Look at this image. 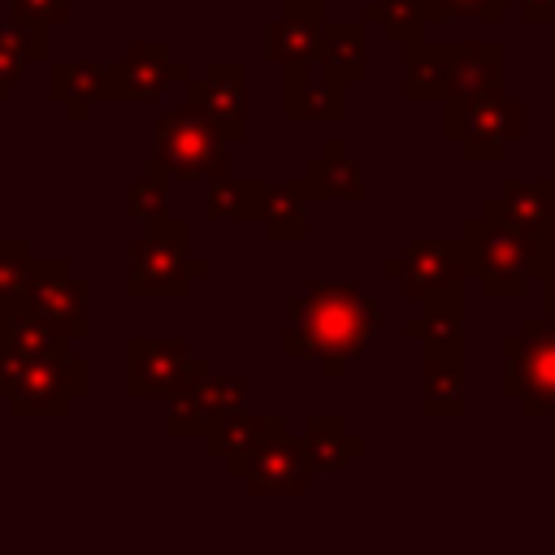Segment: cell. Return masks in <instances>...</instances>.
<instances>
[{
    "mask_svg": "<svg viewBox=\"0 0 555 555\" xmlns=\"http://www.w3.org/2000/svg\"><path fill=\"white\" fill-rule=\"evenodd\" d=\"M308 460H304V442L291 434L286 416L247 451L238 455L234 464H225V477L243 481V490L251 499H269V494H282V499H304L308 494Z\"/></svg>",
    "mask_w": 555,
    "mask_h": 555,
    "instance_id": "9c48e42d",
    "label": "cell"
},
{
    "mask_svg": "<svg viewBox=\"0 0 555 555\" xmlns=\"http://www.w3.org/2000/svg\"><path fill=\"white\" fill-rule=\"evenodd\" d=\"M503 382L499 395L520 408L525 421L555 412V312L525 317L516 334L499 338Z\"/></svg>",
    "mask_w": 555,
    "mask_h": 555,
    "instance_id": "277c9868",
    "label": "cell"
},
{
    "mask_svg": "<svg viewBox=\"0 0 555 555\" xmlns=\"http://www.w3.org/2000/svg\"><path fill=\"white\" fill-rule=\"evenodd\" d=\"M186 61L169 56L165 39H134L117 61H108V100L117 104H152L169 82H186Z\"/></svg>",
    "mask_w": 555,
    "mask_h": 555,
    "instance_id": "4fadbf2b",
    "label": "cell"
},
{
    "mask_svg": "<svg viewBox=\"0 0 555 555\" xmlns=\"http://www.w3.org/2000/svg\"><path fill=\"white\" fill-rule=\"evenodd\" d=\"M26 56L13 48V39H9V30H4V22H0V104L13 95V87L26 78Z\"/></svg>",
    "mask_w": 555,
    "mask_h": 555,
    "instance_id": "e575fe53",
    "label": "cell"
},
{
    "mask_svg": "<svg viewBox=\"0 0 555 555\" xmlns=\"http://www.w3.org/2000/svg\"><path fill=\"white\" fill-rule=\"evenodd\" d=\"M460 251L486 299H520L538 269V238L516 225L499 199H486L481 212L460 225Z\"/></svg>",
    "mask_w": 555,
    "mask_h": 555,
    "instance_id": "7a4b0ae2",
    "label": "cell"
},
{
    "mask_svg": "<svg viewBox=\"0 0 555 555\" xmlns=\"http://www.w3.org/2000/svg\"><path fill=\"white\" fill-rule=\"evenodd\" d=\"M48 95L69 121H87L91 104L108 100V65L100 61H48Z\"/></svg>",
    "mask_w": 555,
    "mask_h": 555,
    "instance_id": "ffe728a7",
    "label": "cell"
},
{
    "mask_svg": "<svg viewBox=\"0 0 555 555\" xmlns=\"http://www.w3.org/2000/svg\"><path fill=\"white\" fill-rule=\"evenodd\" d=\"M330 22V0H291L282 4V17L264 26V61L286 69L299 61H312L321 48V26Z\"/></svg>",
    "mask_w": 555,
    "mask_h": 555,
    "instance_id": "2e32d148",
    "label": "cell"
},
{
    "mask_svg": "<svg viewBox=\"0 0 555 555\" xmlns=\"http://www.w3.org/2000/svg\"><path fill=\"white\" fill-rule=\"evenodd\" d=\"M0 343L9 351H17L22 360H39V356H56L69 343L61 334H52L26 304H0Z\"/></svg>",
    "mask_w": 555,
    "mask_h": 555,
    "instance_id": "4316f807",
    "label": "cell"
},
{
    "mask_svg": "<svg viewBox=\"0 0 555 555\" xmlns=\"http://www.w3.org/2000/svg\"><path fill=\"white\" fill-rule=\"evenodd\" d=\"M69 9H74V0H9V17L30 22L39 30H52V26L69 22Z\"/></svg>",
    "mask_w": 555,
    "mask_h": 555,
    "instance_id": "836d02e7",
    "label": "cell"
},
{
    "mask_svg": "<svg viewBox=\"0 0 555 555\" xmlns=\"http://www.w3.org/2000/svg\"><path fill=\"white\" fill-rule=\"evenodd\" d=\"M126 264L130 299H186L195 278L208 273V260L191 251V221L173 212L147 221V230L126 243Z\"/></svg>",
    "mask_w": 555,
    "mask_h": 555,
    "instance_id": "3957f363",
    "label": "cell"
},
{
    "mask_svg": "<svg viewBox=\"0 0 555 555\" xmlns=\"http://www.w3.org/2000/svg\"><path fill=\"white\" fill-rule=\"evenodd\" d=\"M455 39L416 35L403 43V100H442L455 74Z\"/></svg>",
    "mask_w": 555,
    "mask_h": 555,
    "instance_id": "ac0fdd59",
    "label": "cell"
},
{
    "mask_svg": "<svg viewBox=\"0 0 555 555\" xmlns=\"http://www.w3.org/2000/svg\"><path fill=\"white\" fill-rule=\"evenodd\" d=\"M282 117L299 121H343L347 117V82L321 61H299L282 69Z\"/></svg>",
    "mask_w": 555,
    "mask_h": 555,
    "instance_id": "9a60e30c",
    "label": "cell"
},
{
    "mask_svg": "<svg viewBox=\"0 0 555 555\" xmlns=\"http://www.w3.org/2000/svg\"><path fill=\"white\" fill-rule=\"evenodd\" d=\"M421 412L429 421L464 416V351H421Z\"/></svg>",
    "mask_w": 555,
    "mask_h": 555,
    "instance_id": "44dd1931",
    "label": "cell"
},
{
    "mask_svg": "<svg viewBox=\"0 0 555 555\" xmlns=\"http://www.w3.org/2000/svg\"><path fill=\"white\" fill-rule=\"evenodd\" d=\"M278 421H282V416H247V412H238V416H225L221 425H212L199 442H204V451H208L212 460L234 464V460L247 455V451H251Z\"/></svg>",
    "mask_w": 555,
    "mask_h": 555,
    "instance_id": "f1b7e54d",
    "label": "cell"
},
{
    "mask_svg": "<svg viewBox=\"0 0 555 555\" xmlns=\"http://www.w3.org/2000/svg\"><path fill=\"white\" fill-rule=\"evenodd\" d=\"M386 330L382 304L356 282H308L304 295L286 304L282 356L317 360L325 377H343L356 356H364Z\"/></svg>",
    "mask_w": 555,
    "mask_h": 555,
    "instance_id": "6da1fadb",
    "label": "cell"
},
{
    "mask_svg": "<svg viewBox=\"0 0 555 555\" xmlns=\"http://www.w3.org/2000/svg\"><path fill=\"white\" fill-rule=\"evenodd\" d=\"M35 251L26 238H0V304H22L30 286Z\"/></svg>",
    "mask_w": 555,
    "mask_h": 555,
    "instance_id": "4dcf8cb0",
    "label": "cell"
},
{
    "mask_svg": "<svg viewBox=\"0 0 555 555\" xmlns=\"http://www.w3.org/2000/svg\"><path fill=\"white\" fill-rule=\"evenodd\" d=\"M169 212V178L143 173L139 182L126 186V217L130 221H156Z\"/></svg>",
    "mask_w": 555,
    "mask_h": 555,
    "instance_id": "1f68e13d",
    "label": "cell"
},
{
    "mask_svg": "<svg viewBox=\"0 0 555 555\" xmlns=\"http://www.w3.org/2000/svg\"><path fill=\"white\" fill-rule=\"evenodd\" d=\"M299 442H304V460L312 473H343L351 460L369 455V438L351 434L338 416H308L299 429Z\"/></svg>",
    "mask_w": 555,
    "mask_h": 555,
    "instance_id": "7402d4cb",
    "label": "cell"
},
{
    "mask_svg": "<svg viewBox=\"0 0 555 555\" xmlns=\"http://www.w3.org/2000/svg\"><path fill=\"white\" fill-rule=\"evenodd\" d=\"M165 399H169L165 434L169 438H204L225 416L247 412V382L234 373H208L204 369V373L186 377L178 390H169Z\"/></svg>",
    "mask_w": 555,
    "mask_h": 555,
    "instance_id": "8fae6325",
    "label": "cell"
},
{
    "mask_svg": "<svg viewBox=\"0 0 555 555\" xmlns=\"http://www.w3.org/2000/svg\"><path fill=\"white\" fill-rule=\"evenodd\" d=\"M87 395H91V360L65 347L56 356L26 360L4 403L13 421H61L69 403Z\"/></svg>",
    "mask_w": 555,
    "mask_h": 555,
    "instance_id": "8992f818",
    "label": "cell"
},
{
    "mask_svg": "<svg viewBox=\"0 0 555 555\" xmlns=\"http://www.w3.org/2000/svg\"><path fill=\"white\" fill-rule=\"evenodd\" d=\"M490 91H503V43H494V39L460 43L451 87H447V95L438 104L442 108H464L468 100L490 95Z\"/></svg>",
    "mask_w": 555,
    "mask_h": 555,
    "instance_id": "d6986e66",
    "label": "cell"
},
{
    "mask_svg": "<svg viewBox=\"0 0 555 555\" xmlns=\"http://www.w3.org/2000/svg\"><path fill=\"white\" fill-rule=\"evenodd\" d=\"M22 304L65 343H82L91 334V286L87 278H78L69 269V260L48 256L35 260L30 269V286L22 295Z\"/></svg>",
    "mask_w": 555,
    "mask_h": 555,
    "instance_id": "30bf717a",
    "label": "cell"
},
{
    "mask_svg": "<svg viewBox=\"0 0 555 555\" xmlns=\"http://www.w3.org/2000/svg\"><path fill=\"white\" fill-rule=\"evenodd\" d=\"M264 195H269V182H260V178H225L221 173L208 186L204 217L208 221H260Z\"/></svg>",
    "mask_w": 555,
    "mask_h": 555,
    "instance_id": "d4e9b609",
    "label": "cell"
},
{
    "mask_svg": "<svg viewBox=\"0 0 555 555\" xmlns=\"http://www.w3.org/2000/svg\"><path fill=\"white\" fill-rule=\"evenodd\" d=\"M494 199L516 225H525L538 238V230L555 212V178H507Z\"/></svg>",
    "mask_w": 555,
    "mask_h": 555,
    "instance_id": "484cf974",
    "label": "cell"
},
{
    "mask_svg": "<svg viewBox=\"0 0 555 555\" xmlns=\"http://www.w3.org/2000/svg\"><path fill=\"white\" fill-rule=\"evenodd\" d=\"M520 9L525 26H555V0H507Z\"/></svg>",
    "mask_w": 555,
    "mask_h": 555,
    "instance_id": "8d00e7d4",
    "label": "cell"
},
{
    "mask_svg": "<svg viewBox=\"0 0 555 555\" xmlns=\"http://www.w3.org/2000/svg\"><path fill=\"white\" fill-rule=\"evenodd\" d=\"M442 139L460 147L464 160L481 165V160H499L512 143L525 139V104L490 91L468 100L464 108H442Z\"/></svg>",
    "mask_w": 555,
    "mask_h": 555,
    "instance_id": "52a82bcc",
    "label": "cell"
},
{
    "mask_svg": "<svg viewBox=\"0 0 555 555\" xmlns=\"http://www.w3.org/2000/svg\"><path fill=\"white\" fill-rule=\"evenodd\" d=\"M382 273L412 304L464 299V282H468V264H464L460 238H412L399 256H390L382 264Z\"/></svg>",
    "mask_w": 555,
    "mask_h": 555,
    "instance_id": "ba28073f",
    "label": "cell"
},
{
    "mask_svg": "<svg viewBox=\"0 0 555 555\" xmlns=\"http://www.w3.org/2000/svg\"><path fill=\"white\" fill-rule=\"evenodd\" d=\"M304 199L308 204H321V199H351V204H364L369 199V182L360 173V160L343 147V139H330L325 152L317 160L304 165V178H295Z\"/></svg>",
    "mask_w": 555,
    "mask_h": 555,
    "instance_id": "e0dca14e",
    "label": "cell"
},
{
    "mask_svg": "<svg viewBox=\"0 0 555 555\" xmlns=\"http://www.w3.org/2000/svg\"><path fill=\"white\" fill-rule=\"evenodd\" d=\"M403 338H412L421 351H464V299L421 304V312L403 321Z\"/></svg>",
    "mask_w": 555,
    "mask_h": 555,
    "instance_id": "603a6c76",
    "label": "cell"
},
{
    "mask_svg": "<svg viewBox=\"0 0 555 555\" xmlns=\"http://www.w3.org/2000/svg\"><path fill=\"white\" fill-rule=\"evenodd\" d=\"M533 278H538V291H542V312H555V251L538 247V269H533Z\"/></svg>",
    "mask_w": 555,
    "mask_h": 555,
    "instance_id": "d590c367",
    "label": "cell"
},
{
    "mask_svg": "<svg viewBox=\"0 0 555 555\" xmlns=\"http://www.w3.org/2000/svg\"><path fill=\"white\" fill-rule=\"evenodd\" d=\"M260 225L269 243H299L308 234V199L299 182H269Z\"/></svg>",
    "mask_w": 555,
    "mask_h": 555,
    "instance_id": "83f0119b",
    "label": "cell"
},
{
    "mask_svg": "<svg viewBox=\"0 0 555 555\" xmlns=\"http://www.w3.org/2000/svg\"><path fill=\"white\" fill-rule=\"evenodd\" d=\"M208 364L191 351V338H147L134 334L126 338V395L130 399H165L178 390L186 377L204 373Z\"/></svg>",
    "mask_w": 555,
    "mask_h": 555,
    "instance_id": "7c38bea8",
    "label": "cell"
},
{
    "mask_svg": "<svg viewBox=\"0 0 555 555\" xmlns=\"http://www.w3.org/2000/svg\"><path fill=\"white\" fill-rule=\"evenodd\" d=\"M364 22L377 26L382 39H390V43H408V39H416L434 26L425 0H369Z\"/></svg>",
    "mask_w": 555,
    "mask_h": 555,
    "instance_id": "f546056e",
    "label": "cell"
},
{
    "mask_svg": "<svg viewBox=\"0 0 555 555\" xmlns=\"http://www.w3.org/2000/svg\"><path fill=\"white\" fill-rule=\"evenodd\" d=\"M225 152H230V139L186 100L182 108H169L152 126L147 173H160L169 182H199V178L212 182L225 173Z\"/></svg>",
    "mask_w": 555,
    "mask_h": 555,
    "instance_id": "5b68a950",
    "label": "cell"
},
{
    "mask_svg": "<svg viewBox=\"0 0 555 555\" xmlns=\"http://www.w3.org/2000/svg\"><path fill=\"white\" fill-rule=\"evenodd\" d=\"M425 4H429V22L477 17V22H490V26H499L503 9H507V0H425Z\"/></svg>",
    "mask_w": 555,
    "mask_h": 555,
    "instance_id": "d6a6232c",
    "label": "cell"
},
{
    "mask_svg": "<svg viewBox=\"0 0 555 555\" xmlns=\"http://www.w3.org/2000/svg\"><path fill=\"white\" fill-rule=\"evenodd\" d=\"M538 247H546V251H555V212L546 217V225L538 230Z\"/></svg>",
    "mask_w": 555,
    "mask_h": 555,
    "instance_id": "f35d334b",
    "label": "cell"
},
{
    "mask_svg": "<svg viewBox=\"0 0 555 555\" xmlns=\"http://www.w3.org/2000/svg\"><path fill=\"white\" fill-rule=\"evenodd\" d=\"M74 4H147V0H74Z\"/></svg>",
    "mask_w": 555,
    "mask_h": 555,
    "instance_id": "ab89813d",
    "label": "cell"
},
{
    "mask_svg": "<svg viewBox=\"0 0 555 555\" xmlns=\"http://www.w3.org/2000/svg\"><path fill=\"white\" fill-rule=\"evenodd\" d=\"M317 56L343 82H364L369 78V22H325Z\"/></svg>",
    "mask_w": 555,
    "mask_h": 555,
    "instance_id": "cb8c5ba5",
    "label": "cell"
},
{
    "mask_svg": "<svg viewBox=\"0 0 555 555\" xmlns=\"http://www.w3.org/2000/svg\"><path fill=\"white\" fill-rule=\"evenodd\" d=\"M22 356L17 351H9L4 343H0V399H9V390H13V382H17V373H22Z\"/></svg>",
    "mask_w": 555,
    "mask_h": 555,
    "instance_id": "74e56055",
    "label": "cell"
},
{
    "mask_svg": "<svg viewBox=\"0 0 555 555\" xmlns=\"http://www.w3.org/2000/svg\"><path fill=\"white\" fill-rule=\"evenodd\" d=\"M269 4H273V9H282V4H291V0H269Z\"/></svg>",
    "mask_w": 555,
    "mask_h": 555,
    "instance_id": "60d3db41",
    "label": "cell"
},
{
    "mask_svg": "<svg viewBox=\"0 0 555 555\" xmlns=\"http://www.w3.org/2000/svg\"><path fill=\"white\" fill-rule=\"evenodd\" d=\"M186 100L230 139H247L251 95H247V65L243 61H208L195 78H186Z\"/></svg>",
    "mask_w": 555,
    "mask_h": 555,
    "instance_id": "5bb4252c",
    "label": "cell"
}]
</instances>
